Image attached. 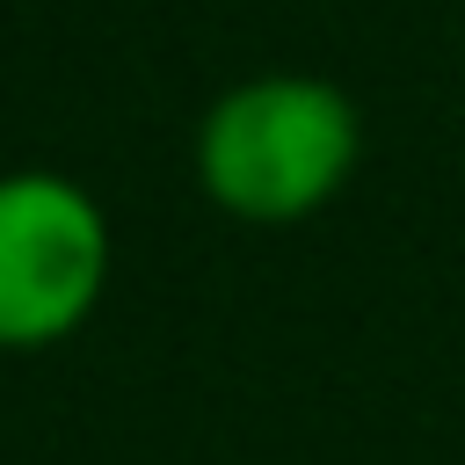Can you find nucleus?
Returning <instances> with one entry per match:
<instances>
[{"label": "nucleus", "mask_w": 465, "mask_h": 465, "mask_svg": "<svg viewBox=\"0 0 465 465\" xmlns=\"http://www.w3.org/2000/svg\"><path fill=\"white\" fill-rule=\"evenodd\" d=\"M363 167V109L327 73L232 80L196 124V182L240 225H305Z\"/></svg>", "instance_id": "nucleus-1"}, {"label": "nucleus", "mask_w": 465, "mask_h": 465, "mask_svg": "<svg viewBox=\"0 0 465 465\" xmlns=\"http://www.w3.org/2000/svg\"><path fill=\"white\" fill-rule=\"evenodd\" d=\"M109 291V218L51 167L0 174V349H51Z\"/></svg>", "instance_id": "nucleus-2"}]
</instances>
